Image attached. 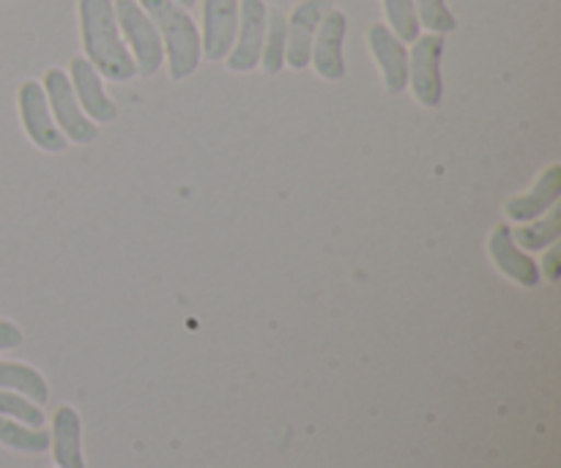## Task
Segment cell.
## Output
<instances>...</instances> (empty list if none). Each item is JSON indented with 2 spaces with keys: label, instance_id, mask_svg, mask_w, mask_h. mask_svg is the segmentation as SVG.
<instances>
[{
  "label": "cell",
  "instance_id": "cell-1",
  "mask_svg": "<svg viewBox=\"0 0 561 468\" xmlns=\"http://www.w3.org/2000/svg\"><path fill=\"white\" fill-rule=\"evenodd\" d=\"M80 36L93 69L113 82H129L137 75L135 58L121 38L113 0H80Z\"/></svg>",
  "mask_w": 561,
  "mask_h": 468
},
{
  "label": "cell",
  "instance_id": "cell-2",
  "mask_svg": "<svg viewBox=\"0 0 561 468\" xmlns=\"http://www.w3.org/2000/svg\"><path fill=\"white\" fill-rule=\"evenodd\" d=\"M140 9L151 16L168 49V69L173 80H186L195 75L201 64V33L192 22L190 11L181 9L175 0H140Z\"/></svg>",
  "mask_w": 561,
  "mask_h": 468
},
{
  "label": "cell",
  "instance_id": "cell-3",
  "mask_svg": "<svg viewBox=\"0 0 561 468\" xmlns=\"http://www.w3.org/2000/svg\"><path fill=\"white\" fill-rule=\"evenodd\" d=\"M113 9L115 20H118V31L124 33L126 44L131 49V58H135L137 75H157L164 64V47L151 16L135 0H113Z\"/></svg>",
  "mask_w": 561,
  "mask_h": 468
},
{
  "label": "cell",
  "instance_id": "cell-4",
  "mask_svg": "<svg viewBox=\"0 0 561 468\" xmlns=\"http://www.w3.org/2000/svg\"><path fill=\"white\" fill-rule=\"evenodd\" d=\"M44 93H47L49 113H53V121L58 124V129L64 132V137L69 142H77V146H88L99 137V126L88 118L85 113L77 104L75 91H71V80L66 71L49 69L44 75Z\"/></svg>",
  "mask_w": 561,
  "mask_h": 468
},
{
  "label": "cell",
  "instance_id": "cell-5",
  "mask_svg": "<svg viewBox=\"0 0 561 468\" xmlns=\"http://www.w3.org/2000/svg\"><path fill=\"white\" fill-rule=\"evenodd\" d=\"M442 55H444L442 33H427V36H420L409 55V82L416 102H420L422 107H438V104H442V96H444Z\"/></svg>",
  "mask_w": 561,
  "mask_h": 468
},
{
  "label": "cell",
  "instance_id": "cell-6",
  "mask_svg": "<svg viewBox=\"0 0 561 468\" xmlns=\"http://www.w3.org/2000/svg\"><path fill=\"white\" fill-rule=\"evenodd\" d=\"M16 104H20V118L22 126H25L27 140L47 153H64L69 140L53 121L44 88L36 80H25L20 85V93H16Z\"/></svg>",
  "mask_w": 561,
  "mask_h": 468
},
{
  "label": "cell",
  "instance_id": "cell-7",
  "mask_svg": "<svg viewBox=\"0 0 561 468\" xmlns=\"http://www.w3.org/2000/svg\"><path fill=\"white\" fill-rule=\"evenodd\" d=\"M268 9L263 0H241L239 3V31H236L233 49L228 53V69L236 75L252 71L261 66L263 38H266Z\"/></svg>",
  "mask_w": 561,
  "mask_h": 468
},
{
  "label": "cell",
  "instance_id": "cell-8",
  "mask_svg": "<svg viewBox=\"0 0 561 468\" xmlns=\"http://www.w3.org/2000/svg\"><path fill=\"white\" fill-rule=\"evenodd\" d=\"M345 31H348V20H345L343 11L329 9L323 14L321 25H318L316 38H312V53H310V64L316 66L318 77L323 80H343L348 75L345 69V58H343V42H345Z\"/></svg>",
  "mask_w": 561,
  "mask_h": 468
},
{
  "label": "cell",
  "instance_id": "cell-9",
  "mask_svg": "<svg viewBox=\"0 0 561 468\" xmlns=\"http://www.w3.org/2000/svg\"><path fill=\"white\" fill-rule=\"evenodd\" d=\"M239 31V0H203L201 53L208 60H225Z\"/></svg>",
  "mask_w": 561,
  "mask_h": 468
},
{
  "label": "cell",
  "instance_id": "cell-10",
  "mask_svg": "<svg viewBox=\"0 0 561 468\" xmlns=\"http://www.w3.org/2000/svg\"><path fill=\"white\" fill-rule=\"evenodd\" d=\"M367 42H370V53L376 58L378 69H381L387 93H392V96L403 93L409 88V49H405V42H400L381 22L370 27Z\"/></svg>",
  "mask_w": 561,
  "mask_h": 468
},
{
  "label": "cell",
  "instance_id": "cell-11",
  "mask_svg": "<svg viewBox=\"0 0 561 468\" xmlns=\"http://www.w3.org/2000/svg\"><path fill=\"white\" fill-rule=\"evenodd\" d=\"M69 71L71 91H75L77 104H80V110L93 121V124H110V121L118 118V107H115V102L102 88V77L93 69L91 60L77 55V58H71Z\"/></svg>",
  "mask_w": 561,
  "mask_h": 468
},
{
  "label": "cell",
  "instance_id": "cell-12",
  "mask_svg": "<svg viewBox=\"0 0 561 468\" xmlns=\"http://www.w3.org/2000/svg\"><path fill=\"white\" fill-rule=\"evenodd\" d=\"M329 11V0H301L288 20V42H285V64L301 71L310 66L312 38Z\"/></svg>",
  "mask_w": 561,
  "mask_h": 468
},
{
  "label": "cell",
  "instance_id": "cell-13",
  "mask_svg": "<svg viewBox=\"0 0 561 468\" xmlns=\"http://www.w3.org/2000/svg\"><path fill=\"white\" fill-rule=\"evenodd\" d=\"M488 252H491V261L496 263V269L504 277L524 285V288H537L540 285V266L515 244L510 225H496V230L488 239Z\"/></svg>",
  "mask_w": 561,
  "mask_h": 468
},
{
  "label": "cell",
  "instance_id": "cell-14",
  "mask_svg": "<svg viewBox=\"0 0 561 468\" xmlns=\"http://www.w3.org/2000/svg\"><path fill=\"white\" fill-rule=\"evenodd\" d=\"M559 195H561V164H551V168L537 179L535 190L526 192V195L520 197H513V201L504 206V214H507V219H513V222L518 225L531 222V219H540L548 208L557 206Z\"/></svg>",
  "mask_w": 561,
  "mask_h": 468
},
{
  "label": "cell",
  "instance_id": "cell-15",
  "mask_svg": "<svg viewBox=\"0 0 561 468\" xmlns=\"http://www.w3.org/2000/svg\"><path fill=\"white\" fill-rule=\"evenodd\" d=\"M49 447H53V458L58 468H85L80 414L71 406H58V411H55Z\"/></svg>",
  "mask_w": 561,
  "mask_h": 468
},
{
  "label": "cell",
  "instance_id": "cell-16",
  "mask_svg": "<svg viewBox=\"0 0 561 468\" xmlns=\"http://www.w3.org/2000/svg\"><path fill=\"white\" fill-rule=\"evenodd\" d=\"M0 389L25 395L33 403L44 406L49 400V387L42 373L22 362H0Z\"/></svg>",
  "mask_w": 561,
  "mask_h": 468
},
{
  "label": "cell",
  "instance_id": "cell-17",
  "mask_svg": "<svg viewBox=\"0 0 561 468\" xmlns=\"http://www.w3.org/2000/svg\"><path fill=\"white\" fill-rule=\"evenodd\" d=\"M0 444L14 453L38 455L49 449V433L44 427H31L9 420V416H0Z\"/></svg>",
  "mask_w": 561,
  "mask_h": 468
},
{
  "label": "cell",
  "instance_id": "cell-18",
  "mask_svg": "<svg viewBox=\"0 0 561 468\" xmlns=\"http://www.w3.org/2000/svg\"><path fill=\"white\" fill-rule=\"evenodd\" d=\"M285 42H288V20L283 11H268L266 16V38H263L261 66L266 75H277L285 66Z\"/></svg>",
  "mask_w": 561,
  "mask_h": 468
},
{
  "label": "cell",
  "instance_id": "cell-19",
  "mask_svg": "<svg viewBox=\"0 0 561 468\" xmlns=\"http://www.w3.org/2000/svg\"><path fill=\"white\" fill-rule=\"evenodd\" d=\"M561 236V208H553L548 219H531L524 222L518 230H513V241L524 250H548L559 241Z\"/></svg>",
  "mask_w": 561,
  "mask_h": 468
},
{
  "label": "cell",
  "instance_id": "cell-20",
  "mask_svg": "<svg viewBox=\"0 0 561 468\" xmlns=\"http://www.w3.org/2000/svg\"><path fill=\"white\" fill-rule=\"evenodd\" d=\"M383 14L389 20V31L400 42H416L420 38V20H416L414 0H383Z\"/></svg>",
  "mask_w": 561,
  "mask_h": 468
},
{
  "label": "cell",
  "instance_id": "cell-21",
  "mask_svg": "<svg viewBox=\"0 0 561 468\" xmlns=\"http://www.w3.org/2000/svg\"><path fill=\"white\" fill-rule=\"evenodd\" d=\"M0 416H9V420L22 422V425L44 427L42 406L27 400L25 395L9 392V389H0Z\"/></svg>",
  "mask_w": 561,
  "mask_h": 468
},
{
  "label": "cell",
  "instance_id": "cell-22",
  "mask_svg": "<svg viewBox=\"0 0 561 468\" xmlns=\"http://www.w3.org/2000/svg\"><path fill=\"white\" fill-rule=\"evenodd\" d=\"M416 5V20L420 25H425L431 33H453L458 27L453 11L447 9L444 0H414Z\"/></svg>",
  "mask_w": 561,
  "mask_h": 468
},
{
  "label": "cell",
  "instance_id": "cell-23",
  "mask_svg": "<svg viewBox=\"0 0 561 468\" xmlns=\"http://www.w3.org/2000/svg\"><path fill=\"white\" fill-rule=\"evenodd\" d=\"M22 345V329L16 323L0 318V351H11Z\"/></svg>",
  "mask_w": 561,
  "mask_h": 468
},
{
  "label": "cell",
  "instance_id": "cell-24",
  "mask_svg": "<svg viewBox=\"0 0 561 468\" xmlns=\"http://www.w3.org/2000/svg\"><path fill=\"white\" fill-rule=\"evenodd\" d=\"M540 274H546L551 283H557V279H559V247H551V252H548L546 261H542Z\"/></svg>",
  "mask_w": 561,
  "mask_h": 468
},
{
  "label": "cell",
  "instance_id": "cell-25",
  "mask_svg": "<svg viewBox=\"0 0 561 468\" xmlns=\"http://www.w3.org/2000/svg\"><path fill=\"white\" fill-rule=\"evenodd\" d=\"M175 3H179V5H181V9H186V11H190V9H192V5H195V3H197V0H175Z\"/></svg>",
  "mask_w": 561,
  "mask_h": 468
}]
</instances>
